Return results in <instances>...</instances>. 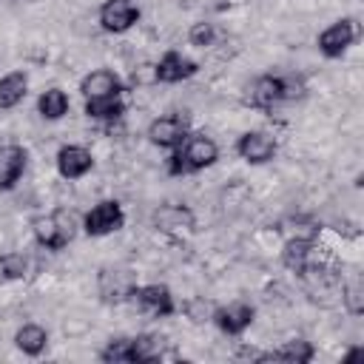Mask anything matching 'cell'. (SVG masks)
I'll list each match as a JSON object with an SVG mask.
<instances>
[{
  "instance_id": "603a6c76",
  "label": "cell",
  "mask_w": 364,
  "mask_h": 364,
  "mask_svg": "<svg viewBox=\"0 0 364 364\" xmlns=\"http://www.w3.org/2000/svg\"><path fill=\"white\" fill-rule=\"evenodd\" d=\"M51 216H54V228H57V242H60V247H68V245L77 239V233L82 230V216H77L71 208H54Z\"/></svg>"
},
{
  "instance_id": "6da1fadb",
  "label": "cell",
  "mask_w": 364,
  "mask_h": 364,
  "mask_svg": "<svg viewBox=\"0 0 364 364\" xmlns=\"http://www.w3.org/2000/svg\"><path fill=\"white\" fill-rule=\"evenodd\" d=\"M358 37H361L358 20H355V17H338V20H333L327 28L318 31L316 46H318L321 57H327V60H341V57L350 51V46H355Z\"/></svg>"
},
{
  "instance_id": "e0dca14e",
  "label": "cell",
  "mask_w": 364,
  "mask_h": 364,
  "mask_svg": "<svg viewBox=\"0 0 364 364\" xmlns=\"http://www.w3.org/2000/svg\"><path fill=\"white\" fill-rule=\"evenodd\" d=\"M316 358V347L307 338H290L282 347L273 350H262L259 353V364L262 361H284V364H310Z\"/></svg>"
},
{
  "instance_id": "1f68e13d",
  "label": "cell",
  "mask_w": 364,
  "mask_h": 364,
  "mask_svg": "<svg viewBox=\"0 0 364 364\" xmlns=\"http://www.w3.org/2000/svg\"><path fill=\"white\" fill-rule=\"evenodd\" d=\"M259 353H262V350H256V347H247V344H242V347L236 350V358H245V361H259Z\"/></svg>"
},
{
  "instance_id": "f1b7e54d",
  "label": "cell",
  "mask_w": 364,
  "mask_h": 364,
  "mask_svg": "<svg viewBox=\"0 0 364 364\" xmlns=\"http://www.w3.org/2000/svg\"><path fill=\"white\" fill-rule=\"evenodd\" d=\"M179 310H182L193 324H205V321H210V316H213V304H210L205 296H191V299H185Z\"/></svg>"
},
{
  "instance_id": "7402d4cb",
  "label": "cell",
  "mask_w": 364,
  "mask_h": 364,
  "mask_svg": "<svg viewBox=\"0 0 364 364\" xmlns=\"http://www.w3.org/2000/svg\"><path fill=\"white\" fill-rule=\"evenodd\" d=\"M85 117L94 119V122H102V125H114L125 117L128 105L122 97H102V100H85Z\"/></svg>"
},
{
  "instance_id": "7a4b0ae2",
  "label": "cell",
  "mask_w": 364,
  "mask_h": 364,
  "mask_svg": "<svg viewBox=\"0 0 364 364\" xmlns=\"http://www.w3.org/2000/svg\"><path fill=\"white\" fill-rule=\"evenodd\" d=\"M191 134V117L185 111H171V114H159L148 122L145 136L151 145L162 148V151H173L185 142V136Z\"/></svg>"
},
{
  "instance_id": "9c48e42d",
  "label": "cell",
  "mask_w": 364,
  "mask_h": 364,
  "mask_svg": "<svg viewBox=\"0 0 364 364\" xmlns=\"http://www.w3.org/2000/svg\"><path fill=\"white\" fill-rule=\"evenodd\" d=\"M276 151H279L276 136L267 134V131H259V128L245 131V134H239V139H236V154H239V159H245L247 165H267V162L276 159Z\"/></svg>"
},
{
  "instance_id": "4fadbf2b",
  "label": "cell",
  "mask_w": 364,
  "mask_h": 364,
  "mask_svg": "<svg viewBox=\"0 0 364 364\" xmlns=\"http://www.w3.org/2000/svg\"><path fill=\"white\" fill-rule=\"evenodd\" d=\"M247 102L256 111H273L279 102H284V74H259L250 82Z\"/></svg>"
},
{
  "instance_id": "83f0119b",
  "label": "cell",
  "mask_w": 364,
  "mask_h": 364,
  "mask_svg": "<svg viewBox=\"0 0 364 364\" xmlns=\"http://www.w3.org/2000/svg\"><path fill=\"white\" fill-rule=\"evenodd\" d=\"M216 37H219V31H216V26L210 20H196L188 28V43L193 48H202V51L210 48V46H216Z\"/></svg>"
},
{
  "instance_id": "52a82bcc",
  "label": "cell",
  "mask_w": 364,
  "mask_h": 364,
  "mask_svg": "<svg viewBox=\"0 0 364 364\" xmlns=\"http://www.w3.org/2000/svg\"><path fill=\"white\" fill-rule=\"evenodd\" d=\"M179 151H182V159H185L188 173H199V171L216 165V159H219L216 139L208 136V134H202V131H191L185 136V142L179 145Z\"/></svg>"
},
{
  "instance_id": "d4e9b609",
  "label": "cell",
  "mask_w": 364,
  "mask_h": 364,
  "mask_svg": "<svg viewBox=\"0 0 364 364\" xmlns=\"http://www.w3.org/2000/svg\"><path fill=\"white\" fill-rule=\"evenodd\" d=\"M26 273H28V259H26V253H17V250L0 253V287L26 279Z\"/></svg>"
},
{
  "instance_id": "4dcf8cb0",
  "label": "cell",
  "mask_w": 364,
  "mask_h": 364,
  "mask_svg": "<svg viewBox=\"0 0 364 364\" xmlns=\"http://www.w3.org/2000/svg\"><path fill=\"white\" fill-rule=\"evenodd\" d=\"M165 173H168V176H185V173H188L185 159H182V151H179V148L168 151V159H165Z\"/></svg>"
},
{
  "instance_id": "ac0fdd59",
  "label": "cell",
  "mask_w": 364,
  "mask_h": 364,
  "mask_svg": "<svg viewBox=\"0 0 364 364\" xmlns=\"http://www.w3.org/2000/svg\"><path fill=\"white\" fill-rule=\"evenodd\" d=\"M313 253H316V239L290 236V239L284 242V247H282V267L290 270V273H296V276H301L304 267L310 264Z\"/></svg>"
},
{
  "instance_id": "44dd1931",
  "label": "cell",
  "mask_w": 364,
  "mask_h": 364,
  "mask_svg": "<svg viewBox=\"0 0 364 364\" xmlns=\"http://www.w3.org/2000/svg\"><path fill=\"white\" fill-rule=\"evenodd\" d=\"M68 111H71V100H68V94L60 85H51L46 91H40V97H37V114L46 122H60Z\"/></svg>"
},
{
  "instance_id": "ba28073f",
  "label": "cell",
  "mask_w": 364,
  "mask_h": 364,
  "mask_svg": "<svg viewBox=\"0 0 364 364\" xmlns=\"http://www.w3.org/2000/svg\"><path fill=\"white\" fill-rule=\"evenodd\" d=\"M196 74H199V63L191 60L188 54L176 51V48H168L154 63V80L162 82V85H176V82H185V80H191Z\"/></svg>"
},
{
  "instance_id": "4316f807",
  "label": "cell",
  "mask_w": 364,
  "mask_h": 364,
  "mask_svg": "<svg viewBox=\"0 0 364 364\" xmlns=\"http://www.w3.org/2000/svg\"><path fill=\"white\" fill-rule=\"evenodd\" d=\"M100 361L105 364H131V336H111L100 350Z\"/></svg>"
},
{
  "instance_id": "484cf974",
  "label": "cell",
  "mask_w": 364,
  "mask_h": 364,
  "mask_svg": "<svg viewBox=\"0 0 364 364\" xmlns=\"http://www.w3.org/2000/svg\"><path fill=\"white\" fill-rule=\"evenodd\" d=\"M341 304H344V310H347L353 318H358V316L364 313V284H361L358 276L341 282Z\"/></svg>"
},
{
  "instance_id": "f546056e",
  "label": "cell",
  "mask_w": 364,
  "mask_h": 364,
  "mask_svg": "<svg viewBox=\"0 0 364 364\" xmlns=\"http://www.w3.org/2000/svg\"><path fill=\"white\" fill-rule=\"evenodd\" d=\"M304 91H307V85H304L301 77H296V74H284V102H290V100H301Z\"/></svg>"
},
{
  "instance_id": "d6986e66",
  "label": "cell",
  "mask_w": 364,
  "mask_h": 364,
  "mask_svg": "<svg viewBox=\"0 0 364 364\" xmlns=\"http://www.w3.org/2000/svg\"><path fill=\"white\" fill-rule=\"evenodd\" d=\"M14 347H17L23 355L37 358V355H43L46 347H48V330H46L43 324H37V321H26V324H20L17 333H14Z\"/></svg>"
},
{
  "instance_id": "30bf717a",
  "label": "cell",
  "mask_w": 364,
  "mask_h": 364,
  "mask_svg": "<svg viewBox=\"0 0 364 364\" xmlns=\"http://www.w3.org/2000/svg\"><path fill=\"white\" fill-rule=\"evenodd\" d=\"M54 165H57L60 179L74 182V179H82L85 173L94 171V154L80 142H65V145H60Z\"/></svg>"
},
{
  "instance_id": "8fae6325",
  "label": "cell",
  "mask_w": 364,
  "mask_h": 364,
  "mask_svg": "<svg viewBox=\"0 0 364 364\" xmlns=\"http://www.w3.org/2000/svg\"><path fill=\"white\" fill-rule=\"evenodd\" d=\"M82 100H102V97H122L125 82L114 68H94L80 80Z\"/></svg>"
},
{
  "instance_id": "3957f363",
  "label": "cell",
  "mask_w": 364,
  "mask_h": 364,
  "mask_svg": "<svg viewBox=\"0 0 364 364\" xmlns=\"http://www.w3.org/2000/svg\"><path fill=\"white\" fill-rule=\"evenodd\" d=\"M128 301H131L139 313H145V316H151V318H171L173 313H179V304H176L171 287H168V284H159V282L134 284Z\"/></svg>"
},
{
  "instance_id": "ffe728a7",
  "label": "cell",
  "mask_w": 364,
  "mask_h": 364,
  "mask_svg": "<svg viewBox=\"0 0 364 364\" xmlns=\"http://www.w3.org/2000/svg\"><path fill=\"white\" fill-rule=\"evenodd\" d=\"M26 94H28V74L23 68L0 77V111L17 108L26 100Z\"/></svg>"
},
{
  "instance_id": "5bb4252c",
  "label": "cell",
  "mask_w": 364,
  "mask_h": 364,
  "mask_svg": "<svg viewBox=\"0 0 364 364\" xmlns=\"http://www.w3.org/2000/svg\"><path fill=\"white\" fill-rule=\"evenodd\" d=\"M134 276L119 270V267H100L97 273V293L105 304H122L128 301L131 290H134Z\"/></svg>"
},
{
  "instance_id": "cb8c5ba5",
  "label": "cell",
  "mask_w": 364,
  "mask_h": 364,
  "mask_svg": "<svg viewBox=\"0 0 364 364\" xmlns=\"http://www.w3.org/2000/svg\"><path fill=\"white\" fill-rule=\"evenodd\" d=\"M31 236L34 242L43 247V250H51V253H60V242H57V228H54V216L51 213H37L31 219Z\"/></svg>"
},
{
  "instance_id": "8992f818",
  "label": "cell",
  "mask_w": 364,
  "mask_h": 364,
  "mask_svg": "<svg viewBox=\"0 0 364 364\" xmlns=\"http://www.w3.org/2000/svg\"><path fill=\"white\" fill-rule=\"evenodd\" d=\"M253 321H256V307L250 301H228V304H219V307H213V316H210V324L219 333L230 336V338L242 336Z\"/></svg>"
},
{
  "instance_id": "7c38bea8",
  "label": "cell",
  "mask_w": 364,
  "mask_h": 364,
  "mask_svg": "<svg viewBox=\"0 0 364 364\" xmlns=\"http://www.w3.org/2000/svg\"><path fill=\"white\" fill-rule=\"evenodd\" d=\"M151 225H154L156 230L173 233V236H176V233H191V230H196V213H193L188 205H173V202H168V205L154 208Z\"/></svg>"
},
{
  "instance_id": "2e32d148",
  "label": "cell",
  "mask_w": 364,
  "mask_h": 364,
  "mask_svg": "<svg viewBox=\"0 0 364 364\" xmlns=\"http://www.w3.org/2000/svg\"><path fill=\"white\" fill-rule=\"evenodd\" d=\"M173 353H168V338L159 333H136L131 336V364H151V361H162L171 358Z\"/></svg>"
},
{
  "instance_id": "9a60e30c",
  "label": "cell",
  "mask_w": 364,
  "mask_h": 364,
  "mask_svg": "<svg viewBox=\"0 0 364 364\" xmlns=\"http://www.w3.org/2000/svg\"><path fill=\"white\" fill-rule=\"evenodd\" d=\"M28 165V151L17 142L0 145V191H14Z\"/></svg>"
},
{
  "instance_id": "277c9868",
  "label": "cell",
  "mask_w": 364,
  "mask_h": 364,
  "mask_svg": "<svg viewBox=\"0 0 364 364\" xmlns=\"http://www.w3.org/2000/svg\"><path fill=\"white\" fill-rule=\"evenodd\" d=\"M125 228V210L117 199H100L82 213V233L88 239H102Z\"/></svg>"
},
{
  "instance_id": "5b68a950",
  "label": "cell",
  "mask_w": 364,
  "mask_h": 364,
  "mask_svg": "<svg viewBox=\"0 0 364 364\" xmlns=\"http://www.w3.org/2000/svg\"><path fill=\"white\" fill-rule=\"evenodd\" d=\"M142 17V9L136 0H102L97 11V23L105 34H125L131 31Z\"/></svg>"
}]
</instances>
